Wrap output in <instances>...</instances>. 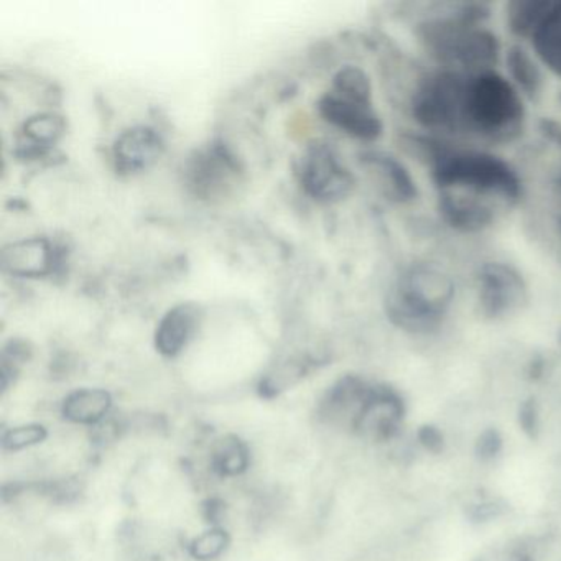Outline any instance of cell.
Masks as SVG:
<instances>
[{
    "label": "cell",
    "mask_w": 561,
    "mask_h": 561,
    "mask_svg": "<svg viewBox=\"0 0 561 561\" xmlns=\"http://www.w3.org/2000/svg\"><path fill=\"white\" fill-rule=\"evenodd\" d=\"M489 15V5L458 4L453 11L419 22L415 37L443 70L469 75L494 70L501 57V42L494 32L484 27Z\"/></svg>",
    "instance_id": "obj_1"
},
{
    "label": "cell",
    "mask_w": 561,
    "mask_h": 561,
    "mask_svg": "<svg viewBox=\"0 0 561 561\" xmlns=\"http://www.w3.org/2000/svg\"><path fill=\"white\" fill-rule=\"evenodd\" d=\"M410 146L422 149L438 192L466 193L517 205L524 185L517 170L485 150L456 149L435 137H410Z\"/></svg>",
    "instance_id": "obj_2"
},
{
    "label": "cell",
    "mask_w": 561,
    "mask_h": 561,
    "mask_svg": "<svg viewBox=\"0 0 561 561\" xmlns=\"http://www.w3.org/2000/svg\"><path fill=\"white\" fill-rule=\"evenodd\" d=\"M525 121L524 98L507 77L495 70L468 75L458 134L504 146L522 137Z\"/></svg>",
    "instance_id": "obj_3"
},
{
    "label": "cell",
    "mask_w": 561,
    "mask_h": 561,
    "mask_svg": "<svg viewBox=\"0 0 561 561\" xmlns=\"http://www.w3.org/2000/svg\"><path fill=\"white\" fill-rule=\"evenodd\" d=\"M455 301V284L432 264L407 265L387 290V320L410 334H432L448 318Z\"/></svg>",
    "instance_id": "obj_4"
},
{
    "label": "cell",
    "mask_w": 561,
    "mask_h": 561,
    "mask_svg": "<svg viewBox=\"0 0 561 561\" xmlns=\"http://www.w3.org/2000/svg\"><path fill=\"white\" fill-rule=\"evenodd\" d=\"M468 75L443 68L425 75L410 100L412 119L426 133L458 134L459 111Z\"/></svg>",
    "instance_id": "obj_5"
},
{
    "label": "cell",
    "mask_w": 561,
    "mask_h": 561,
    "mask_svg": "<svg viewBox=\"0 0 561 561\" xmlns=\"http://www.w3.org/2000/svg\"><path fill=\"white\" fill-rule=\"evenodd\" d=\"M297 175L304 192L321 205L341 203L356 188V176L341 162L333 147L320 140L301 153Z\"/></svg>",
    "instance_id": "obj_6"
},
{
    "label": "cell",
    "mask_w": 561,
    "mask_h": 561,
    "mask_svg": "<svg viewBox=\"0 0 561 561\" xmlns=\"http://www.w3.org/2000/svg\"><path fill=\"white\" fill-rule=\"evenodd\" d=\"M242 167L225 142H211L195 150L183 169V183L199 199L221 198L239 182Z\"/></svg>",
    "instance_id": "obj_7"
},
{
    "label": "cell",
    "mask_w": 561,
    "mask_h": 561,
    "mask_svg": "<svg viewBox=\"0 0 561 561\" xmlns=\"http://www.w3.org/2000/svg\"><path fill=\"white\" fill-rule=\"evenodd\" d=\"M528 301L525 278L514 265L485 262L478 271L479 310L489 320L508 317L522 310Z\"/></svg>",
    "instance_id": "obj_8"
},
{
    "label": "cell",
    "mask_w": 561,
    "mask_h": 561,
    "mask_svg": "<svg viewBox=\"0 0 561 561\" xmlns=\"http://www.w3.org/2000/svg\"><path fill=\"white\" fill-rule=\"evenodd\" d=\"M318 113L330 126L360 142H377L383 136V123L376 107L346 100L340 94H323L318 101Z\"/></svg>",
    "instance_id": "obj_9"
},
{
    "label": "cell",
    "mask_w": 561,
    "mask_h": 561,
    "mask_svg": "<svg viewBox=\"0 0 561 561\" xmlns=\"http://www.w3.org/2000/svg\"><path fill=\"white\" fill-rule=\"evenodd\" d=\"M60 249L41 236L11 242L0 252L2 271L19 278L50 277L60 268Z\"/></svg>",
    "instance_id": "obj_10"
},
{
    "label": "cell",
    "mask_w": 561,
    "mask_h": 561,
    "mask_svg": "<svg viewBox=\"0 0 561 561\" xmlns=\"http://www.w3.org/2000/svg\"><path fill=\"white\" fill-rule=\"evenodd\" d=\"M163 152L165 142L153 127H130L114 142V169L121 176L137 175L156 165Z\"/></svg>",
    "instance_id": "obj_11"
},
{
    "label": "cell",
    "mask_w": 561,
    "mask_h": 561,
    "mask_svg": "<svg viewBox=\"0 0 561 561\" xmlns=\"http://www.w3.org/2000/svg\"><path fill=\"white\" fill-rule=\"evenodd\" d=\"M360 165L373 173L380 190L390 202L410 205L420 196L419 185L410 170L392 153L382 150H367L359 156Z\"/></svg>",
    "instance_id": "obj_12"
},
{
    "label": "cell",
    "mask_w": 561,
    "mask_h": 561,
    "mask_svg": "<svg viewBox=\"0 0 561 561\" xmlns=\"http://www.w3.org/2000/svg\"><path fill=\"white\" fill-rule=\"evenodd\" d=\"M438 213L449 228L465 234L485 231L495 219L494 208L488 199L466 193L438 192Z\"/></svg>",
    "instance_id": "obj_13"
},
{
    "label": "cell",
    "mask_w": 561,
    "mask_h": 561,
    "mask_svg": "<svg viewBox=\"0 0 561 561\" xmlns=\"http://www.w3.org/2000/svg\"><path fill=\"white\" fill-rule=\"evenodd\" d=\"M202 320L203 308L193 301H183L170 308L157 324V351L165 357L179 356L198 333Z\"/></svg>",
    "instance_id": "obj_14"
},
{
    "label": "cell",
    "mask_w": 561,
    "mask_h": 561,
    "mask_svg": "<svg viewBox=\"0 0 561 561\" xmlns=\"http://www.w3.org/2000/svg\"><path fill=\"white\" fill-rule=\"evenodd\" d=\"M373 386L357 376H344L328 389L321 400L320 416L330 423H351L354 426L360 410L366 405Z\"/></svg>",
    "instance_id": "obj_15"
},
{
    "label": "cell",
    "mask_w": 561,
    "mask_h": 561,
    "mask_svg": "<svg viewBox=\"0 0 561 561\" xmlns=\"http://www.w3.org/2000/svg\"><path fill=\"white\" fill-rule=\"evenodd\" d=\"M67 133V121L54 113H38L21 127L18 156L21 159H44Z\"/></svg>",
    "instance_id": "obj_16"
},
{
    "label": "cell",
    "mask_w": 561,
    "mask_h": 561,
    "mask_svg": "<svg viewBox=\"0 0 561 561\" xmlns=\"http://www.w3.org/2000/svg\"><path fill=\"white\" fill-rule=\"evenodd\" d=\"M400 413H402V405L389 389L373 387V392H370L364 409L360 410L354 428L360 435L382 438L393 432L399 423Z\"/></svg>",
    "instance_id": "obj_17"
},
{
    "label": "cell",
    "mask_w": 561,
    "mask_h": 561,
    "mask_svg": "<svg viewBox=\"0 0 561 561\" xmlns=\"http://www.w3.org/2000/svg\"><path fill=\"white\" fill-rule=\"evenodd\" d=\"M537 60L538 58L531 57L530 51L522 45H511L505 51L507 78L522 98L528 101H537L545 87L543 73Z\"/></svg>",
    "instance_id": "obj_18"
},
{
    "label": "cell",
    "mask_w": 561,
    "mask_h": 561,
    "mask_svg": "<svg viewBox=\"0 0 561 561\" xmlns=\"http://www.w3.org/2000/svg\"><path fill=\"white\" fill-rule=\"evenodd\" d=\"M530 41L538 61L554 77L561 78V0H554L553 8Z\"/></svg>",
    "instance_id": "obj_19"
},
{
    "label": "cell",
    "mask_w": 561,
    "mask_h": 561,
    "mask_svg": "<svg viewBox=\"0 0 561 561\" xmlns=\"http://www.w3.org/2000/svg\"><path fill=\"white\" fill-rule=\"evenodd\" d=\"M113 397L104 389H80L65 399L61 413L71 423L94 425L110 413Z\"/></svg>",
    "instance_id": "obj_20"
},
{
    "label": "cell",
    "mask_w": 561,
    "mask_h": 561,
    "mask_svg": "<svg viewBox=\"0 0 561 561\" xmlns=\"http://www.w3.org/2000/svg\"><path fill=\"white\" fill-rule=\"evenodd\" d=\"M554 0H512L505 4V24L517 38H531L553 8Z\"/></svg>",
    "instance_id": "obj_21"
},
{
    "label": "cell",
    "mask_w": 561,
    "mask_h": 561,
    "mask_svg": "<svg viewBox=\"0 0 561 561\" xmlns=\"http://www.w3.org/2000/svg\"><path fill=\"white\" fill-rule=\"evenodd\" d=\"M211 465L219 476L226 478L242 474L249 466L248 445L239 436H225L213 449Z\"/></svg>",
    "instance_id": "obj_22"
},
{
    "label": "cell",
    "mask_w": 561,
    "mask_h": 561,
    "mask_svg": "<svg viewBox=\"0 0 561 561\" xmlns=\"http://www.w3.org/2000/svg\"><path fill=\"white\" fill-rule=\"evenodd\" d=\"M331 91L346 100L374 106L373 81L369 75L356 65H346L336 71Z\"/></svg>",
    "instance_id": "obj_23"
},
{
    "label": "cell",
    "mask_w": 561,
    "mask_h": 561,
    "mask_svg": "<svg viewBox=\"0 0 561 561\" xmlns=\"http://www.w3.org/2000/svg\"><path fill=\"white\" fill-rule=\"evenodd\" d=\"M311 363L307 357H291L285 360L280 366L275 367L272 373L262 379L261 393L262 397L278 396V393L287 390L288 387L294 386L295 382L305 377V374L310 369Z\"/></svg>",
    "instance_id": "obj_24"
},
{
    "label": "cell",
    "mask_w": 561,
    "mask_h": 561,
    "mask_svg": "<svg viewBox=\"0 0 561 561\" xmlns=\"http://www.w3.org/2000/svg\"><path fill=\"white\" fill-rule=\"evenodd\" d=\"M32 354H34V350L28 341L14 337L5 344L0 354V389L2 392L9 390V387L18 380L22 367L32 359Z\"/></svg>",
    "instance_id": "obj_25"
},
{
    "label": "cell",
    "mask_w": 561,
    "mask_h": 561,
    "mask_svg": "<svg viewBox=\"0 0 561 561\" xmlns=\"http://www.w3.org/2000/svg\"><path fill=\"white\" fill-rule=\"evenodd\" d=\"M48 432L44 425L28 423V425L12 426L2 433V448L5 451H21L31 446L41 445L47 439Z\"/></svg>",
    "instance_id": "obj_26"
},
{
    "label": "cell",
    "mask_w": 561,
    "mask_h": 561,
    "mask_svg": "<svg viewBox=\"0 0 561 561\" xmlns=\"http://www.w3.org/2000/svg\"><path fill=\"white\" fill-rule=\"evenodd\" d=\"M229 545V537L222 528H211L192 541V557L199 561H211L221 557Z\"/></svg>",
    "instance_id": "obj_27"
},
{
    "label": "cell",
    "mask_w": 561,
    "mask_h": 561,
    "mask_svg": "<svg viewBox=\"0 0 561 561\" xmlns=\"http://www.w3.org/2000/svg\"><path fill=\"white\" fill-rule=\"evenodd\" d=\"M538 127H540L541 136L561 150V123L554 121L553 117H543Z\"/></svg>",
    "instance_id": "obj_28"
},
{
    "label": "cell",
    "mask_w": 561,
    "mask_h": 561,
    "mask_svg": "<svg viewBox=\"0 0 561 561\" xmlns=\"http://www.w3.org/2000/svg\"><path fill=\"white\" fill-rule=\"evenodd\" d=\"M554 186H557L558 192L561 193V169L558 170L557 179H554Z\"/></svg>",
    "instance_id": "obj_29"
},
{
    "label": "cell",
    "mask_w": 561,
    "mask_h": 561,
    "mask_svg": "<svg viewBox=\"0 0 561 561\" xmlns=\"http://www.w3.org/2000/svg\"><path fill=\"white\" fill-rule=\"evenodd\" d=\"M558 226H560V232H561V216H560V219H558Z\"/></svg>",
    "instance_id": "obj_30"
},
{
    "label": "cell",
    "mask_w": 561,
    "mask_h": 561,
    "mask_svg": "<svg viewBox=\"0 0 561 561\" xmlns=\"http://www.w3.org/2000/svg\"><path fill=\"white\" fill-rule=\"evenodd\" d=\"M560 103H561V96H560Z\"/></svg>",
    "instance_id": "obj_31"
},
{
    "label": "cell",
    "mask_w": 561,
    "mask_h": 561,
    "mask_svg": "<svg viewBox=\"0 0 561 561\" xmlns=\"http://www.w3.org/2000/svg\"><path fill=\"white\" fill-rule=\"evenodd\" d=\"M560 341H561V337H560Z\"/></svg>",
    "instance_id": "obj_32"
}]
</instances>
